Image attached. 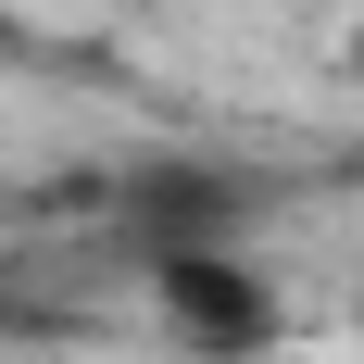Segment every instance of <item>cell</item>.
<instances>
[{
	"mask_svg": "<svg viewBox=\"0 0 364 364\" xmlns=\"http://www.w3.org/2000/svg\"><path fill=\"white\" fill-rule=\"evenodd\" d=\"M139 277H151V314H164L201 364H264L289 339V289H277L252 252H151Z\"/></svg>",
	"mask_w": 364,
	"mask_h": 364,
	"instance_id": "obj_2",
	"label": "cell"
},
{
	"mask_svg": "<svg viewBox=\"0 0 364 364\" xmlns=\"http://www.w3.org/2000/svg\"><path fill=\"white\" fill-rule=\"evenodd\" d=\"M352 327H364V314H352Z\"/></svg>",
	"mask_w": 364,
	"mask_h": 364,
	"instance_id": "obj_3",
	"label": "cell"
},
{
	"mask_svg": "<svg viewBox=\"0 0 364 364\" xmlns=\"http://www.w3.org/2000/svg\"><path fill=\"white\" fill-rule=\"evenodd\" d=\"M113 214H126V252H252V214H264V176L252 164H214V151H139L126 188H113Z\"/></svg>",
	"mask_w": 364,
	"mask_h": 364,
	"instance_id": "obj_1",
	"label": "cell"
}]
</instances>
